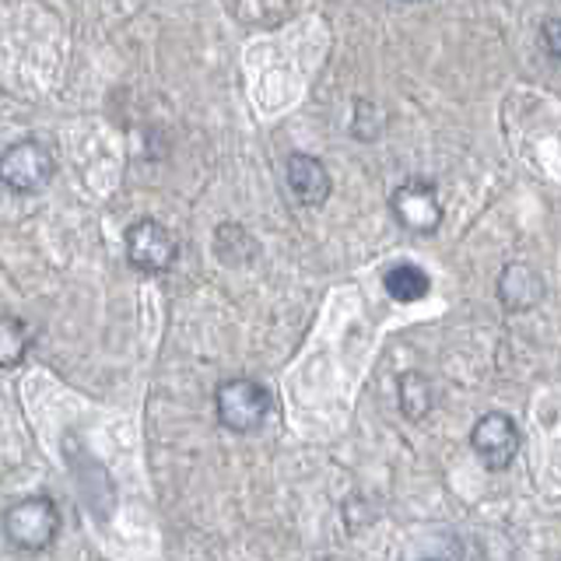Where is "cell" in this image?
Segmentation results:
<instances>
[{"mask_svg": "<svg viewBox=\"0 0 561 561\" xmlns=\"http://www.w3.org/2000/svg\"><path fill=\"white\" fill-rule=\"evenodd\" d=\"M4 537L18 551H46L60 537V508L46 495L14 502L4 513Z\"/></svg>", "mask_w": 561, "mask_h": 561, "instance_id": "1", "label": "cell"}, {"mask_svg": "<svg viewBox=\"0 0 561 561\" xmlns=\"http://www.w3.org/2000/svg\"><path fill=\"white\" fill-rule=\"evenodd\" d=\"M32 347V330L14 312L0 316V368H18Z\"/></svg>", "mask_w": 561, "mask_h": 561, "instance_id": "10", "label": "cell"}, {"mask_svg": "<svg viewBox=\"0 0 561 561\" xmlns=\"http://www.w3.org/2000/svg\"><path fill=\"white\" fill-rule=\"evenodd\" d=\"M393 215L397 221L408 228V232H435L438 221H443V204H438V190L428 180H408L393 190Z\"/></svg>", "mask_w": 561, "mask_h": 561, "instance_id": "6", "label": "cell"}, {"mask_svg": "<svg viewBox=\"0 0 561 561\" xmlns=\"http://www.w3.org/2000/svg\"><path fill=\"white\" fill-rule=\"evenodd\" d=\"M432 408V393H428V379L417 376V373H408L400 376V411L408 414L411 421H421Z\"/></svg>", "mask_w": 561, "mask_h": 561, "instance_id": "11", "label": "cell"}, {"mask_svg": "<svg viewBox=\"0 0 561 561\" xmlns=\"http://www.w3.org/2000/svg\"><path fill=\"white\" fill-rule=\"evenodd\" d=\"M53 172H57V162H53L49 148L39 145L35 137L18 140V145L4 148V154H0V183L14 193L43 190L53 180Z\"/></svg>", "mask_w": 561, "mask_h": 561, "instance_id": "3", "label": "cell"}, {"mask_svg": "<svg viewBox=\"0 0 561 561\" xmlns=\"http://www.w3.org/2000/svg\"><path fill=\"white\" fill-rule=\"evenodd\" d=\"M558 32H561V22H558V18H548V22H543V28H540V35H543V46H548V57H551V60H558V57H561Z\"/></svg>", "mask_w": 561, "mask_h": 561, "instance_id": "12", "label": "cell"}, {"mask_svg": "<svg viewBox=\"0 0 561 561\" xmlns=\"http://www.w3.org/2000/svg\"><path fill=\"white\" fill-rule=\"evenodd\" d=\"M215 411L228 432H256L271 414V393L253 379H228L215 393Z\"/></svg>", "mask_w": 561, "mask_h": 561, "instance_id": "2", "label": "cell"}, {"mask_svg": "<svg viewBox=\"0 0 561 561\" xmlns=\"http://www.w3.org/2000/svg\"><path fill=\"white\" fill-rule=\"evenodd\" d=\"M285 175H288V190L295 193L298 204L320 207L330 197L333 183H330V172H327V165L320 162V158L295 151V154H288V162H285Z\"/></svg>", "mask_w": 561, "mask_h": 561, "instance_id": "7", "label": "cell"}, {"mask_svg": "<svg viewBox=\"0 0 561 561\" xmlns=\"http://www.w3.org/2000/svg\"><path fill=\"white\" fill-rule=\"evenodd\" d=\"M175 253H180V242H175V236L162 221L140 218L127 228V260L134 271L165 274L175 263Z\"/></svg>", "mask_w": 561, "mask_h": 561, "instance_id": "4", "label": "cell"}, {"mask_svg": "<svg viewBox=\"0 0 561 561\" xmlns=\"http://www.w3.org/2000/svg\"><path fill=\"white\" fill-rule=\"evenodd\" d=\"M540 295H543V285H540V274L534 267H526V263H513V267L502 271L499 298H502L505 309L523 312V309H530L534 302H540Z\"/></svg>", "mask_w": 561, "mask_h": 561, "instance_id": "8", "label": "cell"}, {"mask_svg": "<svg viewBox=\"0 0 561 561\" xmlns=\"http://www.w3.org/2000/svg\"><path fill=\"white\" fill-rule=\"evenodd\" d=\"M382 288L393 302H421L432 291V277L421 267H414V263H397V267L386 271Z\"/></svg>", "mask_w": 561, "mask_h": 561, "instance_id": "9", "label": "cell"}, {"mask_svg": "<svg viewBox=\"0 0 561 561\" xmlns=\"http://www.w3.org/2000/svg\"><path fill=\"white\" fill-rule=\"evenodd\" d=\"M470 446L488 470H505V467H513L516 453L523 446V435L513 417L502 411H491L478 417V425L470 432Z\"/></svg>", "mask_w": 561, "mask_h": 561, "instance_id": "5", "label": "cell"}]
</instances>
